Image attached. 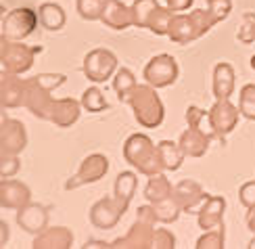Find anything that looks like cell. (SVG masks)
I'll return each instance as SVG.
<instances>
[{
    "label": "cell",
    "instance_id": "8992f818",
    "mask_svg": "<svg viewBox=\"0 0 255 249\" xmlns=\"http://www.w3.org/2000/svg\"><path fill=\"white\" fill-rule=\"evenodd\" d=\"M40 52H42V46H27L21 40L2 38V50H0L2 69L8 73H23L34 65V59Z\"/></svg>",
    "mask_w": 255,
    "mask_h": 249
},
{
    "label": "cell",
    "instance_id": "f1b7e54d",
    "mask_svg": "<svg viewBox=\"0 0 255 249\" xmlns=\"http://www.w3.org/2000/svg\"><path fill=\"white\" fill-rule=\"evenodd\" d=\"M136 78H134V73L130 69H118V73H115V78H113V88L115 92H118V99L122 103H128V96L132 94V90L136 88Z\"/></svg>",
    "mask_w": 255,
    "mask_h": 249
},
{
    "label": "cell",
    "instance_id": "7a4b0ae2",
    "mask_svg": "<svg viewBox=\"0 0 255 249\" xmlns=\"http://www.w3.org/2000/svg\"><path fill=\"white\" fill-rule=\"evenodd\" d=\"M124 157L130 166H134L144 176L161 174L165 170L161 155H159V147L153 145V140L146 134H132L124 145Z\"/></svg>",
    "mask_w": 255,
    "mask_h": 249
},
{
    "label": "cell",
    "instance_id": "ee69618b",
    "mask_svg": "<svg viewBox=\"0 0 255 249\" xmlns=\"http://www.w3.org/2000/svg\"><path fill=\"white\" fill-rule=\"evenodd\" d=\"M0 229H2V239H0V245H6V241H8V224L2 220V224H0Z\"/></svg>",
    "mask_w": 255,
    "mask_h": 249
},
{
    "label": "cell",
    "instance_id": "1f68e13d",
    "mask_svg": "<svg viewBox=\"0 0 255 249\" xmlns=\"http://www.w3.org/2000/svg\"><path fill=\"white\" fill-rule=\"evenodd\" d=\"M161 4L159 0H136L132 4L134 8V25L138 27H146L148 25V19H151L153 10Z\"/></svg>",
    "mask_w": 255,
    "mask_h": 249
},
{
    "label": "cell",
    "instance_id": "30bf717a",
    "mask_svg": "<svg viewBox=\"0 0 255 249\" xmlns=\"http://www.w3.org/2000/svg\"><path fill=\"white\" fill-rule=\"evenodd\" d=\"M107 170H109V159L105 155H101V153L88 155L82 161V166L78 168L76 174L65 182V191H73L84 185H90V182H97L107 174Z\"/></svg>",
    "mask_w": 255,
    "mask_h": 249
},
{
    "label": "cell",
    "instance_id": "5bb4252c",
    "mask_svg": "<svg viewBox=\"0 0 255 249\" xmlns=\"http://www.w3.org/2000/svg\"><path fill=\"white\" fill-rule=\"evenodd\" d=\"M224 210H226L224 197L207 195V199L201 203V208H199V212H197V216H199V226H201L203 231L216 229V226H224Z\"/></svg>",
    "mask_w": 255,
    "mask_h": 249
},
{
    "label": "cell",
    "instance_id": "e0dca14e",
    "mask_svg": "<svg viewBox=\"0 0 255 249\" xmlns=\"http://www.w3.org/2000/svg\"><path fill=\"white\" fill-rule=\"evenodd\" d=\"M101 21L111 29H128L130 25H134V8L126 6L120 0H107Z\"/></svg>",
    "mask_w": 255,
    "mask_h": 249
},
{
    "label": "cell",
    "instance_id": "3957f363",
    "mask_svg": "<svg viewBox=\"0 0 255 249\" xmlns=\"http://www.w3.org/2000/svg\"><path fill=\"white\" fill-rule=\"evenodd\" d=\"M63 82H65V75L63 73H57V75L42 73V75H36V78H31V80H25L23 107H27L36 117H42V120H44V115L52 103L50 92L55 88H59Z\"/></svg>",
    "mask_w": 255,
    "mask_h": 249
},
{
    "label": "cell",
    "instance_id": "83f0119b",
    "mask_svg": "<svg viewBox=\"0 0 255 249\" xmlns=\"http://www.w3.org/2000/svg\"><path fill=\"white\" fill-rule=\"evenodd\" d=\"M172 17H174V10H169L167 6L159 4L155 10L151 19H148V29L153 31L155 36H167L169 34V23H172Z\"/></svg>",
    "mask_w": 255,
    "mask_h": 249
},
{
    "label": "cell",
    "instance_id": "bcb514c9",
    "mask_svg": "<svg viewBox=\"0 0 255 249\" xmlns=\"http://www.w3.org/2000/svg\"><path fill=\"white\" fill-rule=\"evenodd\" d=\"M251 249H255V237H253V241H251V245H249Z\"/></svg>",
    "mask_w": 255,
    "mask_h": 249
},
{
    "label": "cell",
    "instance_id": "277c9868",
    "mask_svg": "<svg viewBox=\"0 0 255 249\" xmlns=\"http://www.w3.org/2000/svg\"><path fill=\"white\" fill-rule=\"evenodd\" d=\"M155 90L157 88H153L151 84L136 86L132 94L128 96V105L134 109L136 122L144 128H157L163 122V105Z\"/></svg>",
    "mask_w": 255,
    "mask_h": 249
},
{
    "label": "cell",
    "instance_id": "6da1fadb",
    "mask_svg": "<svg viewBox=\"0 0 255 249\" xmlns=\"http://www.w3.org/2000/svg\"><path fill=\"white\" fill-rule=\"evenodd\" d=\"M216 23L218 19L209 8H197L193 13H176L172 17V23H169L167 38L176 44H188V42L205 36Z\"/></svg>",
    "mask_w": 255,
    "mask_h": 249
},
{
    "label": "cell",
    "instance_id": "f35d334b",
    "mask_svg": "<svg viewBox=\"0 0 255 249\" xmlns=\"http://www.w3.org/2000/svg\"><path fill=\"white\" fill-rule=\"evenodd\" d=\"M239 197H241V203L245 205V208H255V180H249L245 185L241 187L239 191Z\"/></svg>",
    "mask_w": 255,
    "mask_h": 249
},
{
    "label": "cell",
    "instance_id": "484cf974",
    "mask_svg": "<svg viewBox=\"0 0 255 249\" xmlns=\"http://www.w3.org/2000/svg\"><path fill=\"white\" fill-rule=\"evenodd\" d=\"M157 147H159V155H161V161H163L165 170L176 172L180 166H182V159L186 155L182 153V149H180L178 143H172V140H161Z\"/></svg>",
    "mask_w": 255,
    "mask_h": 249
},
{
    "label": "cell",
    "instance_id": "9c48e42d",
    "mask_svg": "<svg viewBox=\"0 0 255 249\" xmlns=\"http://www.w3.org/2000/svg\"><path fill=\"white\" fill-rule=\"evenodd\" d=\"M178 63L169 55H157L146 63L144 67V80L153 88H167L178 80Z\"/></svg>",
    "mask_w": 255,
    "mask_h": 249
},
{
    "label": "cell",
    "instance_id": "52a82bcc",
    "mask_svg": "<svg viewBox=\"0 0 255 249\" xmlns=\"http://www.w3.org/2000/svg\"><path fill=\"white\" fill-rule=\"evenodd\" d=\"M118 69V57L113 55L111 50L107 48H94L90 50L86 57H84V75L94 82V84H101V82H107L111 75Z\"/></svg>",
    "mask_w": 255,
    "mask_h": 249
},
{
    "label": "cell",
    "instance_id": "603a6c76",
    "mask_svg": "<svg viewBox=\"0 0 255 249\" xmlns=\"http://www.w3.org/2000/svg\"><path fill=\"white\" fill-rule=\"evenodd\" d=\"M25 96V80H19L17 73H2V107H19L23 105Z\"/></svg>",
    "mask_w": 255,
    "mask_h": 249
},
{
    "label": "cell",
    "instance_id": "7c38bea8",
    "mask_svg": "<svg viewBox=\"0 0 255 249\" xmlns=\"http://www.w3.org/2000/svg\"><path fill=\"white\" fill-rule=\"evenodd\" d=\"M128 208L115 197H105L101 201H97L90 210V222L97 226V229H113L115 224L120 222V218L124 216Z\"/></svg>",
    "mask_w": 255,
    "mask_h": 249
},
{
    "label": "cell",
    "instance_id": "ba28073f",
    "mask_svg": "<svg viewBox=\"0 0 255 249\" xmlns=\"http://www.w3.org/2000/svg\"><path fill=\"white\" fill-rule=\"evenodd\" d=\"M38 13L31 8H13L2 17V38L4 40H23L38 25Z\"/></svg>",
    "mask_w": 255,
    "mask_h": 249
},
{
    "label": "cell",
    "instance_id": "7402d4cb",
    "mask_svg": "<svg viewBox=\"0 0 255 249\" xmlns=\"http://www.w3.org/2000/svg\"><path fill=\"white\" fill-rule=\"evenodd\" d=\"M235 92V69L230 63H218L214 67V96L216 101L230 99Z\"/></svg>",
    "mask_w": 255,
    "mask_h": 249
},
{
    "label": "cell",
    "instance_id": "4dcf8cb0",
    "mask_svg": "<svg viewBox=\"0 0 255 249\" xmlns=\"http://www.w3.org/2000/svg\"><path fill=\"white\" fill-rule=\"evenodd\" d=\"M82 107L84 109H88L90 113H101L109 107L107 99H105V94L97 88V86H92V88H88L86 92H84L82 96Z\"/></svg>",
    "mask_w": 255,
    "mask_h": 249
},
{
    "label": "cell",
    "instance_id": "f6af8a7d",
    "mask_svg": "<svg viewBox=\"0 0 255 249\" xmlns=\"http://www.w3.org/2000/svg\"><path fill=\"white\" fill-rule=\"evenodd\" d=\"M251 69H253V71H255V55H253V57H251Z\"/></svg>",
    "mask_w": 255,
    "mask_h": 249
},
{
    "label": "cell",
    "instance_id": "ffe728a7",
    "mask_svg": "<svg viewBox=\"0 0 255 249\" xmlns=\"http://www.w3.org/2000/svg\"><path fill=\"white\" fill-rule=\"evenodd\" d=\"M17 222L23 231L27 233H42L46 229V222H48V212L46 208L42 205H36V203H27L25 208H21L19 214H17Z\"/></svg>",
    "mask_w": 255,
    "mask_h": 249
},
{
    "label": "cell",
    "instance_id": "8d00e7d4",
    "mask_svg": "<svg viewBox=\"0 0 255 249\" xmlns=\"http://www.w3.org/2000/svg\"><path fill=\"white\" fill-rule=\"evenodd\" d=\"M153 247L155 249H174L176 247V237L167 229H157L153 235Z\"/></svg>",
    "mask_w": 255,
    "mask_h": 249
},
{
    "label": "cell",
    "instance_id": "e575fe53",
    "mask_svg": "<svg viewBox=\"0 0 255 249\" xmlns=\"http://www.w3.org/2000/svg\"><path fill=\"white\" fill-rule=\"evenodd\" d=\"M224 247V226L205 231V235L197 241V249H222Z\"/></svg>",
    "mask_w": 255,
    "mask_h": 249
},
{
    "label": "cell",
    "instance_id": "cb8c5ba5",
    "mask_svg": "<svg viewBox=\"0 0 255 249\" xmlns=\"http://www.w3.org/2000/svg\"><path fill=\"white\" fill-rule=\"evenodd\" d=\"M174 195V189H172V182L165 178V174H155L151 176V180L146 182L144 187V197L148 203H159L167 197Z\"/></svg>",
    "mask_w": 255,
    "mask_h": 249
},
{
    "label": "cell",
    "instance_id": "4fadbf2b",
    "mask_svg": "<svg viewBox=\"0 0 255 249\" xmlns=\"http://www.w3.org/2000/svg\"><path fill=\"white\" fill-rule=\"evenodd\" d=\"M78 117H80V103L78 101H73V99H59V101L50 103L44 120L52 122L59 128H67L71 124H76Z\"/></svg>",
    "mask_w": 255,
    "mask_h": 249
},
{
    "label": "cell",
    "instance_id": "b9f144b4",
    "mask_svg": "<svg viewBox=\"0 0 255 249\" xmlns=\"http://www.w3.org/2000/svg\"><path fill=\"white\" fill-rule=\"evenodd\" d=\"M163 6H167L169 10H174V13H178V10H186L190 4H193V0H159Z\"/></svg>",
    "mask_w": 255,
    "mask_h": 249
},
{
    "label": "cell",
    "instance_id": "d6986e66",
    "mask_svg": "<svg viewBox=\"0 0 255 249\" xmlns=\"http://www.w3.org/2000/svg\"><path fill=\"white\" fill-rule=\"evenodd\" d=\"M209 143H211V138L203 132V130L193 128V126H190L186 132H182V136L178 140V145L186 157H203L209 149Z\"/></svg>",
    "mask_w": 255,
    "mask_h": 249
},
{
    "label": "cell",
    "instance_id": "5b68a950",
    "mask_svg": "<svg viewBox=\"0 0 255 249\" xmlns=\"http://www.w3.org/2000/svg\"><path fill=\"white\" fill-rule=\"evenodd\" d=\"M155 222H157V216H155V208H148V205H142L138 208L136 214V222L130 229L126 237H120L118 241H113L109 247H153V235H155Z\"/></svg>",
    "mask_w": 255,
    "mask_h": 249
},
{
    "label": "cell",
    "instance_id": "8fae6325",
    "mask_svg": "<svg viewBox=\"0 0 255 249\" xmlns=\"http://www.w3.org/2000/svg\"><path fill=\"white\" fill-rule=\"evenodd\" d=\"M239 115H241V109L232 105L230 99L216 101V105L209 109V122L216 132V138H220L222 143H224V138L237 128Z\"/></svg>",
    "mask_w": 255,
    "mask_h": 249
},
{
    "label": "cell",
    "instance_id": "ac0fdd59",
    "mask_svg": "<svg viewBox=\"0 0 255 249\" xmlns=\"http://www.w3.org/2000/svg\"><path fill=\"white\" fill-rule=\"evenodd\" d=\"M174 197L178 199V203L182 205V212L195 214L193 210H197V205H201L207 199V193L203 191V187L195 180H182L178 182L174 189Z\"/></svg>",
    "mask_w": 255,
    "mask_h": 249
},
{
    "label": "cell",
    "instance_id": "d6a6232c",
    "mask_svg": "<svg viewBox=\"0 0 255 249\" xmlns=\"http://www.w3.org/2000/svg\"><path fill=\"white\" fill-rule=\"evenodd\" d=\"M105 4L107 0H78V13L82 19L86 21H101L103 13H105Z\"/></svg>",
    "mask_w": 255,
    "mask_h": 249
},
{
    "label": "cell",
    "instance_id": "74e56055",
    "mask_svg": "<svg viewBox=\"0 0 255 249\" xmlns=\"http://www.w3.org/2000/svg\"><path fill=\"white\" fill-rule=\"evenodd\" d=\"M207 8L214 13V17L218 19V23H220V21H224L230 15L232 0H207Z\"/></svg>",
    "mask_w": 255,
    "mask_h": 249
},
{
    "label": "cell",
    "instance_id": "60d3db41",
    "mask_svg": "<svg viewBox=\"0 0 255 249\" xmlns=\"http://www.w3.org/2000/svg\"><path fill=\"white\" fill-rule=\"evenodd\" d=\"M205 115H207V111L199 109V107H188V109H186V122H188V126L199 128V124L203 122Z\"/></svg>",
    "mask_w": 255,
    "mask_h": 249
},
{
    "label": "cell",
    "instance_id": "9a60e30c",
    "mask_svg": "<svg viewBox=\"0 0 255 249\" xmlns=\"http://www.w3.org/2000/svg\"><path fill=\"white\" fill-rule=\"evenodd\" d=\"M27 145L25 128L17 120H2V155H19Z\"/></svg>",
    "mask_w": 255,
    "mask_h": 249
},
{
    "label": "cell",
    "instance_id": "2e32d148",
    "mask_svg": "<svg viewBox=\"0 0 255 249\" xmlns=\"http://www.w3.org/2000/svg\"><path fill=\"white\" fill-rule=\"evenodd\" d=\"M0 193H2V208L6 210H21L25 208L31 199V193L29 189L19 180H13V178H2V187H0Z\"/></svg>",
    "mask_w": 255,
    "mask_h": 249
},
{
    "label": "cell",
    "instance_id": "d4e9b609",
    "mask_svg": "<svg viewBox=\"0 0 255 249\" xmlns=\"http://www.w3.org/2000/svg\"><path fill=\"white\" fill-rule=\"evenodd\" d=\"M38 19H40L42 27H46L50 31H57V29H61L63 25H65V10L55 2H44L38 8Z\"/></svg>",
    "mask_w": 255,
    "mask_h": 249
},
{
    "label": "cell",
    "instance_id": "4316f807",
    "mask_svg": "<svg viewBox=\"0 0 255 249\" xmlns=\"http://www.w3.org/2000/svg\"><path fill=\"white\" fill-rule=\"evenodd\" d=\"M136 187H138V178L134 172H122V174L118 176V180H115V197H118L126 208L130 205L134 193H136Z\"/></svg>",
    "mask_w": 255,
    "mask_h": 249
},
{
    "label": "cell",
    "instance_id": "7bdbcfd3",
    "mask_svg": "<svg viewBox=\"0 0 255 249\" xmlns=\"http://www.w3.org/2000/svg\"><path fill=\"white\" fill-rule=\"evenodd\" d=\"M247 226H249V231L255 235V208H249V212H247Z\"/></svg>",
    "mask_w": 255,
    "mask_h": 249
},
{
    "label": "cell",
    "instance_id": "44dd1931",
    "mask_svg": "<svg viewBox=\"0 0 255 249\" xmlns=\"http://www.w3.org/2000/svg\"><path fill=\"white\" fill-rule=\"evenodd\" d=\"M73 243V235L67 231L65 226H55V229H44L42 233L36 235L34 247L36 249H46V247H55V249H67Z\"/></svg>",
    "mask_w": 255,
    "mask_h": 249
},
{
    "label": "cell",
    "instance_id": "ab89813d",
    "mask_svg": "<svg viewBox=\"0 0 255 249\" xmlns=\"http://www.w3.org/2000/svg\"><path fill=\"white\" fill-rule=\"evenodd\" d=\"M19 170L17 155H2V178H13Z\"/></svg>",
    "mask_w": 255,
    "mask_h": 249
},
{
    "label": "cell",
    "instance_id": "f546056e",
    "mask_svg": "<svg viewBox=\"0 0 255 249\" xmlns=\"http://www.w3.org/2000/svg\"><path fill=\"white\" fill-rule=\"evenodd\" d=\"M153 208H155V216H157V222H176L178 220V216L180 212H182V205L178 203V199L174 197H167L163 201H159V203H153Z\"/></svg>",
    "mask_w": 255,
    "mask_h": 249
},
{
    "label": "cell",
    "instance_id": "d590c367",
    "mask_svg": "<svg viewBox=\"0 0 255 249\" xmlns=\"http://www.w3.org/2000/svg\"><path fill=\"white\" fill-rule=\"evenodd\" d=\"M237 40L241 44H251V42H255V13L253 10H247V13L243 15V25L237 31Z\"/></svg>",
    "mask_w": 255,
    "mask_h": 249
},
{
    "label": "cell",
    "instance_id": "836d02e7",
    "mask_svg": "<svg viewBox=\"0 0 255 249\" xmlns=\"http://www.w3.org/2000/svg\"><path fill=\"white\" fill-rule=\"evenodd\" d=\"M239 109L241 115L255 122V84H245L239 96Z\"/></svg>",
    "mask_w": 255,
    "mask_h": 249
}]
</instances>
